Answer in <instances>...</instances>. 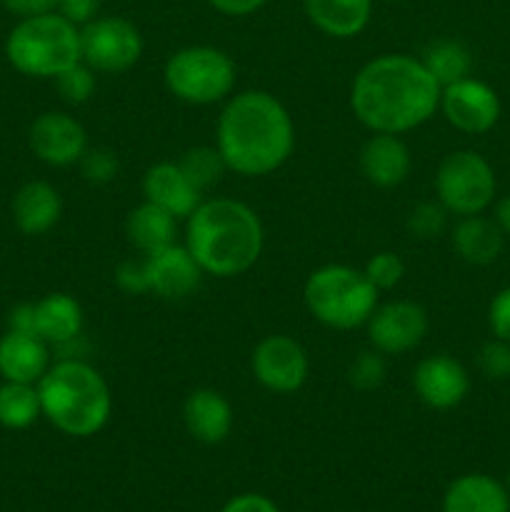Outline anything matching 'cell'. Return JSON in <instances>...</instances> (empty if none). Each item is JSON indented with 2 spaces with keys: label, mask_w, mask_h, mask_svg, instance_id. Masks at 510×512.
I'll use <instances>...</instances> for the list:
<instances>
[{
  "label": "cell",
  "mask_w": 510,
  "mask_h": 512,
  "mask_svg": "<svg viewBox=\"0 0 510 512\" xmlns=\"http://www.w3.org/2000/svg\"><path fill=\"white\" fill-rule=\"evenodd\" d=\"M443 88L423 60L385 53L368 60L350 85V110L373 133L403 135L440 110Z\"/></svg>",
  "instance_id": "obj_1"
},
{
  "label": "cell",
  "mask_w": 510,
  "mask_h": 512,
  "mask_svg": "<svg viewBox=\"0 0 510 512\" xmlns=\"http://www.w3.org/2000/svg\"><path fill=\"white\" fill-rule=\"evenodd\" d=\"M215 148L230 173L263 178L288 163L295 148V123L268 90H243L225 100L215 125Z\"/></svg>",
  "instance_id": "obj_2"
},
{
  "label": "cell",
  "mask_w": 510,
  "mask_h": 512,
  "mask_svg": "<svg viewBox=\"0 0 510 512\" xmlns=\"http://www.w3.org/2000/svg\"><path fill=\"white\" fill-rule=\"evenodd\" d=\"M265 233L258 213L243 200H203L185 225V248L198 268L215 278H235L258 263Z\"/></svg>",
  "instance_id": "obj_3"
},
{
  "label": "cell",
  "mask_w": 510,
  "mask_h": 512,
  "mask_svg": "<svg viewBox=\"0 0 510 512\" xmlns=\"http://www.w3.org/2000/svg\"><path fill=\"white\" fill-rule=\"evenodd\" d=\"M40 408L55 430L70 438H93L108 425L113 395L93 365L58 360L38 383Z\"/></svg>",
  "instance_id": "obj_4"
},
{
  "label": "cell",
  "mask_w": 510,
  "mask_h": 512,
  "mask_svg": "<svg viewBox=\"0 0 510 512\" xmlns=\"http://www.w3.org/2000/svg\"><path fill=\"white\" fill-rule=\"evenodd\" d=\"M5 58L28 78L55 80L80 63V28L58 10L20 18L5 38Z\"/></svg>",
  "instance_id": "obj_5"
},
{
  "label": "cell",
  "mask_w": 510,
  "mask_h": 512,
  "mask_svg": "<svg viewBox=\"0 0 510 512\" xmlns=\"http://www.w3.org/2000/svg\"><path fill=\"white\" fill-rule=\"evenodd\" d=\"M303 300L320 325L333 330H355L378 308V290L363 270L350 265H323L305 280Z\"/></svg>",
  "instance_id": "obj_6"
},
{
  "label": "cell",
  "mask_w": 510,
  "mask_h": 512,
  "mask_svg": "<svg viewBox=\"0 0 510 512\" xmlns=\"http://www.w3.org/2000/svg\"><path fill=\"white\" fill-rule=\"evenodd\" d=\"M238 78L233 58L213 45H188L165 60L163 83L175 100L215 105L230 98Z\"/></svg>",
  "instance_id": "obj_7"
},
{
  "label": "cell",
  "mask_w": 510,
  "mask_h": 512,
  "mask_svg": "<svg viewBox=\"0 0 510 512\" xmlns=\"http://www.w3.org/2000/svg\"><path fill=\"white\" fill-rule=\"evenodd\" d=\"M498 180L488 160L475 150L445 155L435 173V195L448 213L465 218L480 215L495 200Z\"/></svg>",
  "instance_id": "obj_8"
},
{
  "label": "cell",
  "mask_w": 510,
  "mask_h": 512,
  "mask_svg": "<svg viewBox=\"0 0 510 512\" xmlns=\"http://www.w3.org/2000/svg\"><path fill=\"white\" fill-rule=\"evenodd\" d=\"M80 53L95 73H125L143 55V35L120 15L93 18L80 28Z\"/></svg>",
  "instance_id": "obj_9"
},
{
  "label": "cell",
  "mask_w": 510,
  "mask_h": 512,
  "mask_svg": "<svg viewBox=\"0 0 510 512\" xmlns=\"http://www.w3.org/2000/svg\"><path fill=\"white\" fill-rule=\"evenodd\" d=\"M253 378L265 390L278 395L298 393L310 373V360L303 345L290 335H265L250 355Z\"/></svg>",
  "instance_id": "obj_10"
},
{
  "label": "cell",
  "mask_w": 510,
  "mask_h": 512,
  "mask_svg": "<svg viewBox=\"0 0 510 512\" xmlns=\"http://www.w3.org/2000/svg\"><path fill=\"white\" fill-rule=\"evenodd\" d=\"M440 110L455 130L468 135H483L500 120V98L488 83L478 78H463L445 85L440 93Z\"/></svg>",
  "instance_id": "obj_11"
},
{
  "label": "cell",
  "mask_w": 510,
  "mask_h": 512,
  "mask_svg": "<svg viewBox=\"0 0 510 512\" xmlns=\"http://www.w3.org/2000/svg\"><path fill=\"white\" fill-rule=\"evenodd\" d=\"M28 145L35 158L50 168H68L80 163L85 150L90 148L83 123L60 110L40 113L30 123Z\"/></svg>",
  "instance_id": "obj_12"
},
{
  "label": "cell",
  "mask_w": 510,
  "mask_h": 512,
  "mask_svg": "<svg viewBox=\"0 0 510 512\" xmlns=\"http://www.w3.org/2000/svg\"><path fill=\"white\" fill-rule=\"evenodd\" d=\"M365 325L370 345L378 353L403 355L423 343L428 333V313L413 300H393L378 305Z\"/></svg>",
  "instance_id": "obj_13"
},
{
  "label": "cell",
  "mask_w": 510,
  "mask_h": 512,
  "mask_svg": "<svg viewBox=\"0 0 510 512\" xmlns=\"http://www.w3.org/2000/svg\"><path fill=\"white\" fill-rule=\"evenodd\" d=\"M143 270L148 293H155L163 300L188 298V295L195 293L200 278H203V270L198 268L188 248L178 243L145 253Z\"/></svg>",
  "instance_id": "obj_14"
},
{
  "label": "cell",
  "mask_w": 510,
  "mask_h": 512,
  "mask_svg": "<svg viewBox=\"0 0 510 512\" xmlns=\"http://www.w3.org/2000/svg\"><path fill=\"white\" fill-rule=\"evenodd\" d=\"M413 390L423 405L433 410H453L465 400L470 378L463 365L450 355H430L413 370Z\"/></svg>",
  "instance_id": "obj_15"
},
{
  "label": "cell",
  "mask_w": 510,
  "mask_h": 512,
  "mask_svg": "<svg viewBox=\"0 0 510 512\" xmlns=\"http://www.w3.org/2000/svg\"><path fill=\"white\" fill-rule=\"evenodd\" d=\"M358 163L360 173L375 188H395V185L405 183L410 168H413L408 145L400 140V135L390 133L370 135L363 148H360Z\"/></svg>",
  "instance_id": "obj_16"
},
{
  "label": "cell",
  "mask_w": 510,
  "mask_h": 512,
  "mask_svg": "<svg viewBox=\"0 0 510 512\" xmlns=\"http://www.w3.org/2000/svg\"><path fill=\"white\" fill-rule=\"evenodd\" d=\"M143 195L148 203L168 210L175 220L185 218L203 203L200 190L190 183L178 163H155L143 175Z\"/></svg>",
  "instance_id": "obj_17"
},
{
  "label": "cell",
  "mask_w": 510,
  "mask_h": 512,
  "mask_svg": "<svg viewBox=\"0 0 510 512\" xmlns=\"http://www.w3.org/2000/svg\"><path fill=\"white\" fill-rule=\"evenodd\" d=\"M233 420V405L213 388L193 390L183 403L185 430L203 445L223 443L233 430Z\"/></svg>",
  "instance_id": "obj_18"
},
{
  "label": "cell",
  "mask_w": 510,
  "mask_h": 512,
  "mask_svg": "<svg viewBox=\"0 0 510 512\" xmlns=\"http://www.w3.org/2000/svg\"><path fill=\"white\" fill-rule=\"evenodd\" d=\"M50 368V345L35 333L8 330L0 338V378L38 385Z\"/></svg>",
  "instance_id": "obj_19"
},
{
  "label": "cell",
  "mask_w": 510,
  "mask_h": 512,
  "mask_svg": "<svg viewBox=\"0 0 510 512\" xmlns=\"http://www.w3.org/2000/svg\"><path fill=\"white\" fill-rule=\"evenodd\" d=\"M15 228L23 235H45L58 225L63 215V198L45 180H28L20 185L10 203Z\"/></svg>",
  "instance_id": "obj_20"
},
{
  "label": "cell",
  "mask_w": 510,
  "mask_h": 512,
  "mask_svg": "<svg viewBox=\"0 0 510 512\" xmlns=\"http://www.w3.org/2000/svg\"><path fill=\"white\" fill-rule=\"evenodd\" d=\"M303 10L320 33L348 40L368 28L373 0H303Z\"/></svg>",
  "instance_id": "obj_21"
},
{
  "label": "cell",
  "mask_w": 510,
  "mask_h": 512,
  "mask_svg": "<svg viewBox=\"0 0 510 512\" xmlns=\"http://www.w3.org/2000/svg\"><path fill=\"white\" fill-rule=\"evenodd\" d=\"M443 512H510V495L490 475H460L445 490Z\"/></svg>",
  "instance_id": "obj_22"
},
{
  "label": "cell",
  "mask_w": 510,
  "mask_h": 512,
  "mask_svg": "<svg viewBox=\"0 0 510 512\" xmlns=\"http://www.w3.org/2000/svg\"><path fill=\"white\" fill-rule=\"evenodd\" d=\"M83 330V308L68 293H50L35 303V335L48 345H68Z\"/></svg>",
  "instance_id": "obj_23"
},
{
  "label": "cell",
  "mask_w": 510,
  "mask_h": 512,
  "mask_svg": "<svg viewBox=\"0 0 510 512\" xmlns=\"http://www.w3.org/2000/svg\"><path fill=\"white\" fill-rule=\"evenodd\" d=\"M503 230L495 220L483 215H465L453 228V248L465 263L470 265H490L498 260L503 250Z\"/></svg>",
  "instance_id": "obj_24"
},
{
  "label": "cell",
  "mask_w": 510,
  "mask_h": 512,
  "mask_svg": "<svg viewBox=\"0 0 510 512\" xmlns=\"http://www.w3.org/2000/svg\"><path fill=\"white\" fill-rule=\"evenodd\" d=\"M125 233H128L130 245H135L140 253H153V250L175 243V218L168 210L143 200L138 208L128 213Z\"/></svg>",
  "instance_id": "obj_25"
},
{
  "label": "cell",
  "mask_w": 510,
  "mask_h": 512,
  "mask_svg": "<svg viewBox=\"0 0 510 512\" xmlns=\"http://www.w3.org/2000/svg\"><path fill=\"white\" fill-rule=\"evenodd\" d=\"M43 415L38 385L10 383L0 385V425L8 430H25Z\"/></svg>",
  "instance_id": "obj_26"
},
{
  "label": "cell",
  "mask_w": 510,
  "mask_h": 512,
  "mask_svg": "<svg viewBox=\"0 0 510 512\" xmlns=\"http://www.w3.org/2000/svg\"><path fill=\"white\" fill-rule=\"evenodd\" d=\"M420 60L428 68V73L438 80L440 88L468 78L470 68H473V55L458 40H438V43L428 45Z\"/></svg>",
  "instance_id": "obj_27"
},
{
  "label": "cell",
  "mask_w": 510,
  "mask_h": 512,
  "mask_svg": "<svg viewBox=\"0 0 510 512\" xmlns=\"http://www.w3.org/2000/svg\"><path fill=\"white\" fill-rule=\"evenodd\" d=\"M178 165L183 168V173L188 175L190 183L203 193V190L213 188L223 173L228 170L223 155L215 145H198V148H190L183 158L178 160Z\"/></svg>",
  "instance_id": "obj_28"
},
{
  "label": "cell",
  "mask_w": 510,
  "mask_h": 512,
  "mask_svg": "<svg viewBox=\"0 0 510 512\" xmlns=\"http://www.w3.org/2000/svg\"><path fill=\"white\" fill-rule=\"evenodd\" d=\"M95 70L90 65H85L83 60L75 65H70L68 70L55 78V88H58L60 98L70 105H83L93 98L95 93Z\"/></svg>",
  "instance_id": "obj_29"
},
{
  "label": "cell",
  "mask_w": 510,
  "mask_h": 512,
  "mask_svg": "<svg viewBox=\"0 0 510 512\" xmlns=\"http://www.w3.org/2000/svg\"><path fill=\"white\" fill-rule=\"evenodd\" d=\"M365 278L373 283V288L378 290H393L395 285H400L405 275V263L400 260V255L390 253V250H380V253L370 255V260L365 263Z\"/></svg>",
  "instance_id": "obj_30"
},
{
  "label": "cell",
  "mask_w": 510,
  "mask_h": 512,
  "mask_svg": "<svg viewBox=\"0 0 510 512\" xmlns=\"http://www.w3.org/2000/svg\"><path fill=\"white\" fill-rule=\"evenodd\" d=\"M445 223H448V210L440 203H418L405 220L408 233L420 240L438 238L445 230Z\"/></svg>",
  "instance_id": "obj_31"
},
{
  "label": "cell",
  "mask_w": 510,
  "mask_h": 512,
  "mask_svg": "<svg viewBox=\"0 0 510 512\" xmlns=\"http://www.w3.org/2000/svg\"><path fill=\"white\" fill-rule=\"evenodd\" d=\"M78 165L83 178L93 185L110 183V180L118 178V170H120L118 155H115V150L110 148H88Z\"/></svg>",
  "instance_id": "obj_32"
},
{
  "label": "cell",
  "mask_w": 510,
  "mask_h": 512,
  "mask_svg": "<svg viewBox=\"0 0 510 512\" xmlns=\"http://www.w3.org/2000/svg\"><path fill=\"white\" fill-rule=\"evenodd\" d=\"M383 378H385V363H383V358H380L378 350L360 353L348 370L350 385L358 390L378 388V385L383 383Z\"/></svg>",
  "instance_id": "obj_33"
},
{
  "label": "cell",
  "mask_w": 510,
  "mask_h": 512,
  "mask_svg": "<svg viewBox=\"0 0 510 512\" xmlns=\"http://www.w3.org/2000/svg\"><path fill=\"white\" fill-rule=\"evenodd\" d=\"M478 368L488 380L510 378V343L493 338L478 350Z\"/></svg>",
  "instance_id": "obj_34"
},
{
  "label": "cell",
  "mask_w": 510,
  "mask_h": 512,
  "mask_svg": "<svg viewBox=\"0 0 510 512\" xmlns=\"http://www.w3.org/2000/svg\"><path fill=\"white\" fill-rule=\"evenodd\" d=\"M488 325L493 338L510 343V285L498 290L495 298L490 300L488 308Z\"/></svg>",
  "instance_id": "obj_35"
},
{
  "label": "cell",
  "mask_w": 510,
  "mask_h": 512,
  "mask_svg": "<svg viewBox=\"0 0 510 512\" xmlns=\"http://www.w3.org/2000/svg\"><path fill=\"white\" fill-rule=\"evenodd\" d=\"M115 283H118L120 290H125V293L130 295L148 293L143 260H140V263H135V260H125V263H120L118 270H115Z\"/></svg>",
  "instance_id": "obj_36"
},
{
  "label": "cell",
  "mask_w": 510,
  "mask_h": 512,
  "mask_svg": "<svg viewBox=\"0 0 510 512\" xmlns=\"http://www.w3.org/2000/svg\"><path fill=\"white\" fill-rule=\"evenodd\" d=\"M100 0H60L58 3V13L65 15L70 23H75L78 28H83L85 23L98 15Z\"/></svg>",
  "instance_id": "obj_37"
},
{
  "label": "cell",
  "mask_w": 510,
  "mask_h": 512,
  "mask_svg": "<svg viewBox=\"0 0 510 512\" xmlns=\"http://www.w3.org/2000/svg\"><path fill=\"white\" fill-rule=\"evenodd\" d=\"M220 512H280L278 505L260 493H243L230 498Z\"/></svg>",
  "instance_id": "obj_38"
},
{
  "label": "cell",
  "mask_w": 510,
  "mask_h": 512,
  "mask_svg": "<svg viewBox=\"0 0 510 512\" xmlns=\"http://www.w3.org/2000/svg\"><path fill=\"white\" fill-rule=\"evenodd\" d=\"M60 0H3L5 10L18 18H30V15H43L58 10Z\"/></svg>",
  "instance_id": "obj_39"
},
{
  "label": "cell",
  "mask_w": 510,
  "mask_h": 512,
  "mask_svg": "<svg viewBox=\"0 0 510 512\" xmlns=\"http://www.w3.org/2000/svg\"><path fill=\"white\" fill-rule=\"evenodd\" d=\"M218 13L230 15V18H245V15H253L263 8L268 0H208Z\"/></svg>",
  "instance_id": "obj_40"
},
{
  "label": "cell",
  "mask_w": 510,
  "mask_h": 512,
  "mask_svg": "<svg viewBox=\"0 0 510 512\" xmlns=\"http://www.w3.org/2000/svg\"><path fill=\"white\" fill-rule=\"evenodd\" d=\"M8 330L18 333H35V303H20L10 310Z\"/></svg>",
  "instance_id": "obj_41"
},
{
  "label": "cell",
  "mask_w": 510,
  "mask_h": 512,
  "mask_svg": "<svg viewBox=\"0 0 510 512\" xmlns=\"http://www.w3.org/2000/svg\"><path fill=\"white\" fill-rule=\"evenodd\" d=\"M495 223L500 225L505 235H510V195H505L498 203V208H495Z\"/></svg>",
  "instance_id": "obj_42"
},
{
  "label": "cell",
  "mask_w": 510,
  "mask_h": 512,
  "mask_svg": "<svg viewBox=\"0 0 510 512\" xmlns=\"http://www.w3.org/2000/svg\"><path fill=\"white\" fill-rule=\"evenodd\" d=\"M505 490H508V495H510V470H508V480H505Z\"/></svg>",
  "instance_id": "obj_43"
},
{
  "label": "cell",
  "mask_w": 510,
  "mask_h": 512,
  "mask_svg": "<svg viewBox=\"0 0 510 512\" xmlns=\"http://www.w3.org/2000/svg\"><path fill=\"white\" fill-rule=\"evenodd\" d=\"M388 3H400V0H388Z\"/></svg>",
  "instance_id": "obj_44"
}]
</instances>
